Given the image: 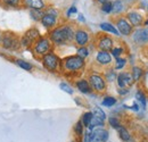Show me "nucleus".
<instances>
[{
  "mask_svg": "<svg viewBox=\"0 0 148 142\" xmlns=\"http://www.w3.org/2000/svg\"><path fill=\"white\" fill-rule=\"evenodd\" d=\"M116 74H115V72L113 71V70H111V71L106 72V74H105V77H106V80L107 81H110V82H112V81H114L115 79H116Z\"/></svg>",
  "mask_w": 148,
  "mask_h": 142,
  "instance_id": "e433bc0d",
  "label": "nucleus"
},
{
  "mask_svg": "<svg viewBox=\"0 0 148 142\" xmlns=\"http://www.w3.org/2000/svg\"><path fill=\"white\" fill-rule=\"evenodd\" d=\"M100 29H101L103 31H105V32H108V33L114 34V36H120L117 29H116L113 24H111V23H101V24H100Z\"/></svg>",
  "mask_w": 148,
  "mask_h": 142,
  "instance_id": "aec40b11",
  "label": "nucleus"
},
{
  "mask_svg": "<svg viewBox=\"0 0 148 142\" xmlns=\"http://www.w3.org/2000/svg\"><path fill=\"white\" fill-rule=\"evenodd\" d=\"M49 39L56 46H63V44H66L73 40L74 31L69 25H62L59 27L54 29L50 32Z\"/></svg>",
  "mask_w": 148,
  "mask_h": 142,
  "instance_id": "f257e3e1",
  "label": "nucleus"
},
{
  "mask_svg": "<svg viewBox=\"0 0 148 142\" xmlns=\"http://www.w3.org/2000/svg\"><path fill=\"white\" fill-rule=\"evenodd\" d=\"M123 53H124V49L122 47H115V48H112L111 50V55L115 58H119Z\"/></svg>",
  "mask_w": 148,
  "mask_h": 142,
  "instance_id": "72a5a7b5",
  "label": "nucleus"
},
{
  "mask_svg": "<svg viewBox=\"0 0 148 142\" xmlns=\"http://www.w3.org/2000/svg\"><path fill=\"white\" fill-rule=\"evenodd\" d=\"M131 109H133V110L138 111V110H139V107H138V104H134V105H133V107H131Z\"/></svg>",
  "mask_w": 148,
  "mask_h": 142,
  "instance_id": "79ce46f5",
  "label": "nucleus"
},
{
  "mask_svg": "<svg viewBox=\"0 0 148 142\" xmlns=\"http://www.w3.org/2000/svg\"><path fill=\"white\" fill-rule=\"evenodd\" d=\"M59 87H60V89L63 90V91L67 92L69 94H72V93H73V89L71 88V85L67 84V83H65V82H62V83L59 84Z\"/></svg>",
  "mask_w": 148,
  "mask_h": 142,
  "instance_id": "c9c22d12",
  "label": "nucleus"
},
{
  "mask_svg": "<svg viewBox=\"0 0 148 142\" xmlns=\"http://www.w3.org/2000/svg\"><path fill=\"white\" fill-rule=\"evenodd\" d=\"M127 17H128V20H129V23L132 26H140L143 24V22H144L143 16L137 12H130Z\"/></svg>",
  "mask_w": 148,
  "mask_h": 142,
  "instance_id": "2eb2a0df",
  "label": "nucleus"
},
{
  "mask_svg": "<svg viewBox=\"0 0 148 142\" xmlns=\"http://www.w3.org/2000/svg\"><path fill=\"white\" fill-rule=\"evenodd\" d=\"M76 55L79 56V57H81V58H87L88 56H89V49L87 48V47H80L79 49H77V53Z\"/></svg>",
  "mask_w": 148,
  "mask_h": 142,
  "instance_id": "2f4dec72",
  "label": "nucleus"
},
{
  "mask_svg": "<svg viewBox=\"0 0 148 142\" xmlns=\"http://www.w3.org/2000/svg\"><path fill=\"white\" fill-rule=\"evenodd\" d=\"M3 5L9 6V7H17L21 3V0H1Z\"/></svg>",
  "mask_w": 148,
  "mask_h": 142,
  "instance_id": "f704fd0d",
  "label": "nucleus"
},
{
  "mask_svg": "<svg viewBox=\"0 0 148 142\" xmlns=\"http://www.w3.org/2000/svg\"><path fill=\"white\" fill-rule=\"evenodd\" d=\"M110 138V133L107 130L99 127L91 131V140L90 142H107Z\"/></svg>",
  "mask_w": 148,
  "mask_h": 142,
  "instance_id": "6e6552de",
  "label": "nucleus"
},
{
  "mask_svg": "<svg viewBox=\"0 0 148 142\" xmlns=\"http://www.w3.org/2000/svg\"><path fill=\"white\" fill-rule=\"evenodd\" d=\"M92 113L91 111H87V113H84L83 114V116H82V119H81V122H82V124L84 127H88L89 124H90V122H91V119H92Z\"/></svg>",
  "mask_w": 148,
  "mask_h": 142,
  "instance_id": "393cba45",
  "label": "nucleus"
},
{
  "mask_svg": "<svg viewBox=\"0 0 148 142\" xmlns=\"http://www.w3.org/2000/svg\"><path fill=\"white\" fill-rule=\"evenodd\" d=\"M147 8H148V6H147Z\"/></svg>",
  "mask_w": 148,
  "mask_h": 142,
  "instance_id": "09e8293b",
  "label": "nucleus"
},
{
  "mask_svg": "<svg viewBox=\"0 0 148 142\" xmlns=\"http://www.w3.org/2000/svg\"><path fill=\"white\" fill-rule=\"evenodd\" d=\"M101 104H103V106L111 108V107H113L116 104V99H115L114 97H112V96H106V97L103 99V102H101Z\"/></svg>",
  "mask_w": 148,
  "mask_h": 142,
  "instance_id": "a878e982",
  "label": "nucleus"
},
{
  "mask_svg": "<svg viewBox=\"0 0 148 142\" xmlns=\"http://www.w3.org/2000/svg\"><path fill=\"white\" fill-rule=\"evenodd\" d=\"M96 60L99 65L101 66H106L110 65L112 63V55L108 51H98L97 56H96Z\"/></svg>",
  "mask_w": 148,
  "mask_h": 142,
  "instance_id": "4468645a",
  "label": "nucleus"
},
{
  "mask_svg": "<svg viewBox=\"0 0 148 142\" xmlns=\"http://www.w3.org/2000/svg\"><path fill=\"white\" fill-rule=\"evenodd\" d=\"M125 65H127V59L121 58V57L116 58V60H115V70H122Z\"/></svg>",
  "mask_w": 148,
  "mask_h": 142,
  "instance_id": "7c9ffc66",
  "label": "nucleus"
},
{
  "mask_svg": "<svg viewBox=\"0 0 148 142\" xmlns=\"http://www.w3.org/2000/svg\"><path fill=\"white\" fill-rule=\"evenodd\" d=\"M24 2L31 9H40V10H42L45 8L43 0H24Z\"/></svg>",
  "mask_w": 148,
  "mask_h": 142,
  "instance_id": "6ab92c4d",
  "label": "nucleus"
},
{
  "mask_svg": "<svg viewBox=\"0 0 148 142\" xmlns=\"http://www.w3.org/2000/svg\"><path fill=\"white\" fill-rule=\"evenodd\" d=\"M98 2H100V3H105V2H107L108 0H97Z\"/></svg>",
  "mask_w": 148,
  "mask_h": 142,
  "instance_id": "c03bdc74",
  "label": "nucleus"
},
{
  "mask_svg": "<svg viewBox=\"0 0 148 142\" xmlns=\"http://www.w3.org/2000/svg\"><path fill=\"white\" fill-rule=\"evenodd\" d=\"M15 64H16L18 67H21L22 70H25V71H27V72H31L32 68H33L32 64H30L29 61L23 60V59H16V60H15Z\"/></svg>",
  "mask_w": 148,
  "mask_h": 142,
  "instance_id": "4be33fe9",
  "label": "nucleus"
},
{
  "mask_svg": "<svg viewBox=\"0 0 148 142\" xmlns=\"http://www.w3.org/2000/svg\"><path fill=\"white\" fill-rule=\"evenodd\" d=\"M46 14L53 15V16H55V17H57V16H58V12H57L56 9H54V8H49V9L47 10V13H46Z\"/></svg>",
  "mask_w": 148,
  "mask_h": 142,
  "instance_id": "ea45409f",
  "label": "nucleus"
},
{
  "mask_svg": "<svg viewBox=\"0 0 148 142\" xmlns=\"http://www.w3.org/2000/svg\"><path fill=\"white\" fill-rule=\"evenodd\" d=\"M133 40L137 43H145L148 42V26L144 27V29H139L133 33Z\"/></svg>",
  "mask_w": 148,
  "mask_h": 142,
  "instance_id": "ddd939ff",
  "label": "nucleus"
},
{
  "mask_svg": "<svg viewBox=\"0 0 148 142\" xmlns=\"http://www.w3.org/2000/svg\"><path fill=\"white\" fill-rule=\"evenodd\" d=\"M75 85H76V88L80 90L82 93H90L92 91L90 84H89V82L87 80H79V81H76Z\"/></svg>",
  "mask_w": 148,
  "mask_h": 142,
  "instance_id": "f3484780",
  "label": "nucleus"
},
{
  "mask_svg": "<svg viewBox=\"0 0 148 142\" xmlns=\"http://www.w3.org/2000/svg\"><path fill=\"white\" fill-rule=\"evenodd\" d=\"M88 82H89L91 89L95 90L96 92H103L106 90V81L100 74H97V73L90 74Z\"/></svg>",
  "mask_w": 148,
  "mask_h": 142,
  "instance_id": "0eeeda50",
  "label": "nucleus"
},
{
  "mask_svg": "<svg viewBox=\"0 0 148 142\" xmlns=\"http://www.w3.org/2000/svg\"><path fill=\"white\" fill-rule=\"evenodd\" d=\"M53 42L48 38H40L33 44V53L38 57H43L45 55L51 53Z\"/></svg>",
  "mask_w": 148,
  "mask_h": 142,
  "instance_id": "7ed1b4c3",
  "label": "nucleus"
},
{
  "mask_svg": "<svg viewBox=\"0 0 148 142\" xmlns=\"http://www.w3.org/2000/svg\"><path fill=\"white\" fill-rule=\"evenodd\" d=\"M0 43L5 49H8V50H17L21 46L17 36H14L13 33H5L1 38Z\"/></svg>",
  "mask_w": 148,
  "mask_h": 142,
  "instance_id": "423d86ee",
  "label": "nucleus"
},
{
  "mask_svg": "<svg viewBox=\"0 0 148 142\" xmlns=\"http://www.w3.org/2000/svg\"><path fill=\"white\" fill-rule=\"evenodd\" d=\"M76 12H77V9H76V7H75V6H72V7H71V8H70V9L67 10V16L70 17V16H71L72 14H75Z\"/></svg>",
  "mask_w": 148,
  "mask_h": 142,
  "instance_id": "a19ab883",
  "label": "nucleus"
},
{
  "mask_svg": "<svg viewBox=\"0 0 148 142\" xmlns=\"http://www.w3.org/2000/svg\"><path fill=\"white\" fill-rule=\"evenodd\" d=\"M74 40L77 46L86 47L89 43V33L86 30H76L74 32Z\"/></svg>",
  "mask_w": 148,
  "mask_h": 142,
  "instance_id": "9d476101",
  "label": "nucleus"
},
{
  "mask_svg": "<svg viewBox=\"0 0 148 142\" xmlns=\"http://www.w3.org/2000/svg\"><path fill=\"white\" fill-rule=\"evenodd\" d=\"M116 29L120 34L122 36H130L132 33V25L129 23V20L124 17H120L116 19Z\"/></svg>",
  "mask_w": 148,
  "mask_h": 142,
  "instance_id": "1a4fd4ad",
  "label": "nucleus"
},
{
  "mask_svg": "<svg viewBox=\"0 0 148 142\" xmlns=\"http://www.w3.org/2000/svg\"><path fill=\"white\" fill-rule=\"evenodd\" d=\"M91 113H92V115L95 117H97V118H99V119H101V121L105 122V119H106V114L104 113V110H103L101 108H99V107H93Z\"/></svg>",
  "mask_w": 148,
  "mask_h": 142,
  "instance_id": "b1692460",
  "label": "nucleus"
},
{
  "mask_svg": "<svg viewBox=\"0 0 148 142\" xmlns=\"http://www.w3.org/2000/svg\"><path fill=\"white\" fill-rule=\"evenodd\" d=\"M117 133H119L120 139L123 142H131V140H132L130 132L127 130V127H124V126H122V125L117 128Z\"/></svg>",
  "mask_w": 148,
  "mask_h": 142,
  "instance_id": "a211bd4d",
  "label": "nucleus"
},
{
  "mask_svg": "<svg viewBox=\"0 0 148 142\" xmlns=\"http://www.w3.org/2000/svg\"><path fill=\"white\" fill-rule=\"evenodd\" d=\"M108 124L111 125L113 128L117 130L121 126V122H120V119L117 117H110L108 118Z\"/></svg>",
  "mask_w": 148,
  "mask_h": 142,
  "instance_id": "473e14b6",
  "label": "nucleus"
},
{
  "mask_svg": "<svg viewBox=\"0 0 148 142\" xmlns=\"http://www.w3.org/2000/svg\"><path fill=\"white\" fill-rule=\"evenodd\" d=\"M116 80H117V84L120 88H127V87H131L133 84V79H132V75L130 73L127 72H123V73H120L117 76H116Z\"/></svg>",
  "mask_w": 148,
  "mask_h": 142,
  "instance_id": "9b49d317",
  "label": "nucleus"
},
{
  "mask_svg": "<svg viewBox=\"0 0 148 142\" xmlns=\"http://www.w3.org/2000/svg\"><path fill=\"white\" fill-rule=\"evenodd\" d=\"M123 10V2L121 0H115L112 2V12L114 14H120Z\"/></svg>",
  "mask_w": 148,
  "mask_h": 142,
  "instance_id": "5701e85b",
  "label": "nucleus"
},
{
  "mask_svg": "<svg viewBox=\"0 0 148 142\" xmlns=\"http://www.w3.org/2000/svg\"><path fill=\"white\" fill-rule=\"evenodd\" d=\"M104 121H101V119H99V118H97V117H95L92 116V119H91V122H90V124L88 126V128H89V131H92L95 128H99V127H103L104 126Z\"/></svg>",
  "mask_w": 148,
  "mask_h": 142,
  "instance_id": "412c9836",
  "label": "nucleus"
},
{
  "mask_svg": "<svg viewBox=\"0 0 148 142\" xmlns=\"http://www.w3.org/2000/svg\"><path fill=\"white\" fill-rule=\"evenodd\" d=\"M1 38H2V34H1V32H0V42H1Z\"/></svg>",
  "mask_w": 148,
  "mask_h": 142,
  "instance_id": "49530a36",
  "label": "nucleus"
},
{
  "mask_svg": "<svg viewBox=\"0 0 148 142\" xmlns=\"http://www.w3.org/2000/svg\"><path fill=\"white\" fill-rule=\"evenodd\" d=\"M113 39L108 36H101L98 40V48L101 51H111L113 48Z\"/></svg>",
  "mask_w": 148,
  "mask_h": 142,
  "instance_id": "f8f14e48",
  "label": "nucleus"
},
{
  "mask_svg": "<svg viewBox=\"0 0 148 142\" xmlns=\"http://www.w3.org/2000/svg\"><path fill=\"white\" fill-rule=\"evenodd\" d=\"M41 23H42V25H43L45 27L51 29V27L56 26V24H57V17L45 13V15L41 18Z\"/></svg>",
  "mask_w": 148,
  "mask_h": 142,
  "instance_id": "dca6fc26",
  "label": "nucleus"
},
{
  "mask_svg": "<svg viewBox=\"0 0 148 142\" xmlns=\"http://www.w3.org/2000/svg\"><path fill=\"white\" fill-rule=\"evenodd\" d=\"M83 142H90L91 140V131H88L86 133H83Z\"/></svg>",
  "mask_w": 148,
  "mask_h": 142,
  "instance_id": "58836bf2",
  "label": "nucleus"
},
{
  "mask_svg": "<svg viewBox=\"0 0 148 142\" xmlns=\"http://www.w3.org/2000/svg\"><path fill=\"white\" fill-rule=\"evenodd\" d=\"M42 65H43V67H45L47 71L53 72V73L57 72L62 67L60 59H59L58 56L55 55L54 53H49L42 57Z\"/></svg>",
  "mask_w": 148,
  "mask_h": 142,
  "instance_id": "20e7f679",
  "label": "nucleus"
},
{
  "mask_svg": "<svg viewBox=\"0 0 148 142\" xmlns=\"http://www.w3.org/2000/svg\"><path fill=\"white\" fill-rule=\"evenodd\" d=\"M40 38L41 36H40V33H39V31H38L37 29H31V30L26 31L25 34L22 36L19 43L24 48H30L31 46L34 44V42L37 41L38 39H40Z\"/></svg>",
  "mask_w": 148,
  "mask_h": 142,
  "instance_id": "39448f33",
  "label": "nucleus"
},
{
  "mask_svg": "<svg viewBox=\"0 0 148 142\" xmlns=\"http://www.w3.org/2000/svg\"><path fill=\"white\" fill-rule=\"evenodd\" d=\"M84 65H86L84 59L75 55V56H70L64 59V61L62 63V68L69 73H77L81 70H83Z\"/></svg>",
  "mask_w": 148,
  "mask_h": 142,
  "instance_id": "f03ea898",
  "label": "nucleus"
},
{
  "mask_svg": "<svg viewBox=\"0 0 148 142\" xmlns=\"http://www.w3.org/2000/svg\"><path fill=\"white\" fill-rule=\"evenodd\" d=\"M136 98L138 101H140L141 104V107L145 108L146 107V97H145V93L141 91V90H138L137 93H136Z\"/></svg>",
  "mask_w": 148,
  "mask_h": 142,
  "instance_id": "cd10ccee",
  "label": "nucleus"
},
{
  "mask_svg": "<svg viewBox=\"0 0 148 142\" xmlns=\"http://www.w3.org/2000/svg\"><path fill=\"white\" fill-rule=\"evenodd\" d=\"M43 15H45V13L42 10H40V9H32L31 10V17L34 20H41Z\"/></svg>",
  "mask_w": 148,
  "mask_h": 142,
  "instance_id": "c756f323",
  "label": "nucleus"
},
{
  "mask_svg": "<svg viewBox=\"0 0 148 142\" xmlns=\"http://www.w3.org/2000/svg\"><path fill=\"white\" fill-rule=\"evenodd\" d=\"M83 128H84V126L82 124V122L81 121H79L76 124L74 125V133H75V135H77V137H82L83 135Z\"/></svg>",
  "mask_w": 148,
  "mask_h": 142,
  "instance_id": "bb28decb",
  "label": "nucleus"
},
{
  "mask_svg": "<svg viewBox=\"0 0 148 142\" xmlns=\"http://www.w3.org/2000/svg\"><path fill=\"white\" fill-rule=\"evenodd\" d=\"M145 25H146V26H148V19H147V20H145Z\"/></svg>",
  "mask_w": 148,
  "mask_h": 142,
  "instance_id": "a18cd8bd",
  "label": "nucleus"
},
{
  "mask_svg": "<svg viewBox=\"0 0 148 142\" xmlns=\"http://www.w3.org/2000/svg\"><path fill=\"white\" fill-rule=\"evenodd\" d=\"M71 142H75V141H71Z\"/></svg>",
  "mask_w": 148,
  "mask_h": 142,
  "instance_id": "de8ad7c7",
  "label": "nucleus"
},
{
  "mask_svg": "<svg viewBox=\"0 0 148 142\" xmlns=\"http://www.w3.org/2000/svg\"><path fill=\"white\" fill-rule=\"evenodd\" d=\"M79 20H81V22H84V17H83L82 15H79Z\"/></svg>",
  "mask_w": 148,
  "mask_h": 142,
  "instance_id": "37998d69",
  "label": "nucleus"
},
{
  "mask_svg": "<svg viewBox=\"0 0 148 142\" xmlns=\"http://www.w3.org/2000/svg\"><path fill=\"white\" fill-rule=\"evenodd\" d=\"M132 79H133V81H138V80H140V77H141V75H143V70L140 68V67H137V66H134L133 68H132Z\"/></svg>",
  "mask_w": 148,
  "mask_h": 142,
  "instance_id": "c85d7f7f",
  "label": "nucleus"
},
{
  "mask_svg": "<svg viewBox=\"0 0 148 142\" xmlns=\"http://www.w3.org/2000/svg\"><path fill=\"white\" fill-rule=\"evenodd\" d=\"M101 10L105 12L106 14H110V13L112 12V2L107 1V2L103 3V6H101Z\"/></svg>",
  "mask_w": 148,
  "mask_h": 142,
  "instance_id": "4c0bfd02",
  "label": "nucleus"
}]
</instances>
